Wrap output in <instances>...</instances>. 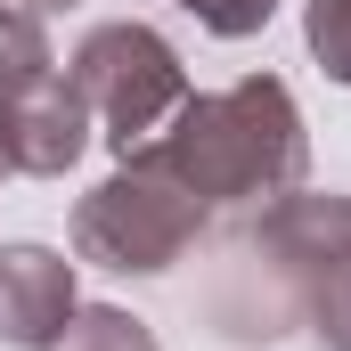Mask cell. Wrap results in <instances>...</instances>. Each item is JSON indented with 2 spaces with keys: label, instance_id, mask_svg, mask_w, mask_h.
Here are the masks:
<instances>
[{
  "label": "cell",
  "instance_id": "5",
  "mask_svg": "<svg viewBox=\"0 0 351 351\" xmlns=\"http://www.w3.org/2000/svg\"><path fill=\"white\" fill-rule=\"evenodd\" d=\"M74 262L49 245H0V343L41 351L74 319Z\"/></svg>",
  "mask_w": 351,
  "mask_h": 351
},
{
  "label": "cell",
  "instance_id": "7",
  "mask_svg": "<svg viewBox=\"0 0 351 351\" xmlns=\"http://www.w3.org/2000/svg\"><path fill=\"white\" fill-rule=\"evenodd\" d=\"M302 33H311V58H319L335 82H351V0H311Z\"/></svg>",
  "mask_w": 351,
  "mask_h": 351
},
{
  "label": "cell",
  "instance_id": "4",
  "mask_svg": "<svg viewBox=\"0 0 351 351\" xmlns=\"http://www.w3.org/2000/svg\"><path fill=\"white\" fill-rule=\"evenodd\" d=\"M254 254L286 278L311 335L327 351H351V196H302L294 188V196L262 204Z\"/></svg>",
  "mask_w": 351,
  "mask_h": 351
},
{
  "label": "cell",
  "instance_id": "3",
  "mask_svg": "<svg viewBox=\"0 0 351 351\" xmlns=\"http://www.w3.org/2000/svg\"><path fill=\"white\" fill-rule=\"evenodd\" d=\"M66 74H74V90H82V106L98 114V131H106L114 156L147 147V139L180 114V98H188V66H180V49L156 33V25H131V16L90 25Z\"/></svg>",
  "mask_w": 351,
  "mask_h": 351
},
{
  "label": "cell",
  "instance_id": "6",
  "mask_svg": "<svg viewBox=\"0 0 351 351\" xmlns=\"http://www.w3.org/2000/svg\"><path fill=\"white\" fill-rule=\"evenodd\" d=\"M41 351H156V335H147V319H131V311H114V302H90V311H74Z\"/></svg>",
  "mask_w": 351,
  "mask_h": 351
},
{
  "label": "cell",
  "instance_id": "1",
  "mask_svg": "<svg viewBox=\"0 0 351 351\" xmlns=\"http://www.w3.org/2000/svg\"><path fill=\"white\" fill-rule=\"evenodd\" d=\"M147 156L188 180L204 196V213L213 204H278L302 188V164H311L294 90L278 74H245V82L204 90V98L188 90L180 114L147 139Z\"/></svg>",
  "mask_w": 351,
  "mask_h": 351
},
{
  "label": "cell",
  "instance_id": "2",
  "mask_svg": "<svg viewBox=\"0 0 351 351\" xmlns=\"http://www.w3.org/2000/svg\"><path fill=\"white\" fill-rule=\"evenodd\" d=\"M204 196L180 172H164L147 147H131L114 172L74 204V254L98 269H123V278H156L172 269L196 237H204Z\"/></svg>",
  "mask_w": 351,
  "mask_h": 351
},
{
  "label": "cell",
  "instance_id": "9",
  "mask_svg": "<svg viewBox=\"0 0 351 351\" xmlns=\"http://www.w3.org/2000/svg\"><path fill=\"white\" fill-rule=\"evenodd\" d=\"M25 8H58V0H25Z\"/></svg>",
  "mask_w": 351,
  "mask_h": 351
},
{
  "label": "cell",
  "instance_id": "8",
  "mask_svg": "<svg viewBox=\"0 0 351 351\" xmlns=\"http://www.w3.org/2000/svg\"><path fill=\"white\" fill-rule=\"evenodd\" d=\"M180 8H188L204 33H221V41H245V33H262V25H269L278 0H180Z\"/></svg>",
  "mask_w": 351,
  "mask_h": 351
},
{
  "label": "cell",
  "instance_id": "10",
  "mask_svg": "<svg viewBox=\"0 0 351 351\" xmlns=\"http://www.w3.org/2000/svg\"><path fill=\"white\" fill-rule=\"evenodd\" d=\"M0 180H8V156H0Z\"/></svg>",
  "mask_w": 351,
  "mask_h": 351
}]
</instances>
